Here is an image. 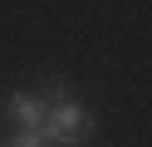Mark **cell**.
Masks as SVG:
<instances>
[{
	"label": "cell",
	"instance_id": "cell-2",
	"mask_svg": "<svg viewBox=\"0 0 152 147\" xmlns=\"http://www.w3.org/2000/svg\"><path fill=\"white\" fill-rule=\"evenodd\" d=\"M5 113L15 118V127H30V132H39L49 108H44V98H39V93H10V98H5Z\"/></svg>",
	"mask_w": 152,
	"mask_h": 147
},
{
	"label": "cell",
	"instance_id": "cell-3",
	"mask_svg": "<svg viewBox=\"0 0 152 147\" xmlns=\"http://www.w3.org/2000/svg\"><path fill=\"white\" fill-rule=\"evenodd\" d=\"M10 147H49V142H44V132H30V127H15Z\"/></svg>",
	"mask_w": 152,
	"mask_h": 147
},
{
	"label": "cell",
	"instance_id": "cell-4",
	"mask_svg": "<svg viewBox=\"0 0 152 147\" xmlns=\"http://www.w3.org/2000/svg\"><path fill=\"white\" fill-rule=\"evenodd\" d=\"M49 98L54 103H69V78H49Z\"/></svg>",
	"mask_w": 152,
	"mask_h": 147
},
{
	"label": "cell",
	"instance_id": "cell-1",
	"mask_svg": "<svg viewBox=\"0 0 152 147\" xmlns=\"http://www.w3.org/2000/svg\"><path fill=\"white\" fill-rule=\"evenodd\" d=\"M44 142L49 147H83L93 137V113L79 103H54L49 113H44Z\"/></svg>",
	"mask_w": 152,
	"mask_h": 147
}]
</instances>
